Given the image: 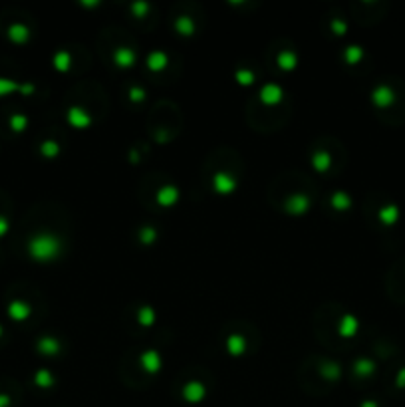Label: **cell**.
<instances>
[{"mask_svg": "<svg viewBox=\"0 0 405 407\" xmlns=\"http://www.w3.org/2000/svg\"><path fill=\"white\" fill-rule=\"evenodd\" d=\"M392 100H394V94H392L388 88H378V90L374 92V102H376L378 105H388Z\"/></svg>", "mask_w": 405, "mask_h": 407, "instance_id": "cell-22", "label": "cell"}, {"mask_svg": "<svg viewBox=\"0 0 405 407\" xmlns=\"http://www.w3.org/2000/svg\"><path fill=\"white\" fill-rule=\"evenodd\" d=\"M0 336H2V326H0Z\"/></svg>", "mask_w": 405, "mask_h": 407, "instance_id": "cell-39", "label": "cell"}, {"mask_svg": "<svg viewBox=\"0 0 405 407\" xmlns=\"http://www.w3.org/2000/svg\"><path fill=\"white\" fill-rule=\"evenodd\" d=\"M234 78H236V82H238L240 86H250V84L254 82V74L248 72V70H240V72H236Z\"/></svg>", "mask_w": 405, "mask_h": 407, "instance_id": "cell-30", "label": "cell"}, {"mask_svg": "<svg viewBox=\"0 0 405 407\" xmlns=\"http://www.w3.org/2000/svg\"><path fill=\"white\" fill-rule=\"evenodd\" d=\"M70 54L68 52H58L56 56H54V66H56V70H60V72H66L68 68H70Z\"/></svg>", "mask_w": 405, "mask_h": 407, "instance_id": "cell-25", "label": "cell"}, {"mask_svg": "<svg viewBox=\"0 0 405 407\" xmlns=\"http://www.w3.org/2000/svg\"><path fill=\"white\" fill-rule=\"evenodd\" d=\"M139 240H141L143 244H151V242H155V240H157V230H155L153 226H145V228L139 232Z\"/></svg>", "mask_w": 405, "mask_h": 407, "instance_id": "cell-27", "label": "cell"}, {"mask_svg": "<svg viewBox=\"0 0 405 407\" xmlns=\"http://www.w3.org/2000/svg\"><path fill=\"white\" fill-rule=\"evenodd\" d=\"M356 330H358V320L354 316H344L340 322V336L352 338V336H356Z\"/></svg>", "mask_w": 405, "mask_h": 407, "instance_id": "cell-16", "label": "cell"}, {"mask_svg": "<svg viewBox=\"0 0 405 407\" xmlns=\"http://www.w3.org/2000/svg\"><path fill=\"white\" fill-rule=\"evenodd\" d=\"M34 382H36V386H40V388H50V386L54 384V380H52V376H50L48 370H38Z\"/></svg>", "mask_w": 405, "mask_h": 407, "instance_id": "cell-26", "label": "cell"}, {"mask_svg": "<svg viewBox=\"0 0 405 407\" xmlns=\"http://www.w3.org/2000/svg\"><path fill=\"white\" fill-rule=\"evenodd\" d=\"M139 362H141V368H143L147 374H157V372L161 370V356H159V352H155V350L143 352L141 358H139Z\"/></svg>", "mask_w": 405, "mask_h": 407, "instance_id": "cell-4", "label": "cell"}, {"mask_svg": "<svg viewBox=\"0 0 405 407\" xmlns=\"http://www.w3.org/2000/svg\"><path fill=\"white\" fill-rule=\"evenodd\" d=\"M28 252L34 260L38 262H50L54 258L60 256L62 252V240L56 236V234H50V232H40V234H34L30 240H28Z\"/></svg>", "mask_w": 405, "mask_h": 407, "instance_id": "cell-1", "label": "cell"}, {"mask_svg": "<svg viewBox=\"0 0 405 407\" xmlns=\"http://www.w3.org/2000/svg\"><path fill=\"white\" fill-rule=\"evenodd\" d=\"M12 92H20V84L10 78H0V96H8Z\"/></svg>", "mask_w": 405, "mask_h": 407, "instance_id": "cell-24", "label": "cell"}, {"mask_svg": "<svg viewBox=\"0 0 405 407\" xmlns=\"http://www.w3.org/2000/svg\"><path fill=\"white\" fill-rule=\"evenodd\" d=\"M308 208H310V199H308L306 195H302V193L292 195V197L286 201V210H288L290 214H304Z\"/></svg>", "mask_w": 405, "mask_h": 407, "instance_id": "cell-7", "label": "cell"}, {"mask_svg": "<svg viewBox=\"0 0 405 407\" xmlns=\"http://www.w3.org/2000/svg\"><path fill=\"white\" fill-rule=\"evenodd\" d=\"M322 374H324L326 378H330V380H336V378L340 376V366H338L336 362L324 364V366H322Z\"/></svg>", "mask_w": 405, "mask_h": 407, "instance_id": "cell-29", "label": "cell"}, {"mask_svg": "<svg viewBox=\"0 0 405 407\" xmlns=\"http://www.w3.org/2000/svg\"><path fill=\"white\" fill-rule=\"evenodd\" d=\"M350 204H352V201L344 191H338L332 195V206L336 210H346V208H350Z\"/></svg>", "mask_w": 405, "mask_h": 407, "instance_id": "cell-20", "label": "cell"}, {"mask_svg": "<svg viewBox=\"0 0 405 407\" xmlns=\"http://www.w3.org/2000/svg\"><path fill=\"white\" fill-rule=\"evenodd\" d=\"M330 165H332V157H330L328 151H318V153H314V157H312V167H314L316 171L324 173V171L330 169Z\"/></svg>", "mask_w": 405, "mask_h": 407, "instance_id": "cell-15", "label": "cell"}, {"mask_svg": "<svg viewBox=\"0 0 405 407\" xmlns=\"http://www.w3.org/2000/svg\"><path fill=\"white\" fill-rule=\"evenodd\" d=\"M183 396H185L187 402H201L204 398V386L199 384V382H191V384L185 386Z\"/></svg>", "mask_w": 405, "mask_h": 407, "instance_id": "cell-14", "label": "cell"}, {"mask_svg": "<svg viewBox=\"0 0 405 407\" xmlns=\"http://www.w3.org/2000/svg\"><path fill=\"white\" fill-rule=\"evenodd\" d=\"M137 322H139L141 326H145V328L153 326V324H155V310H153L151 306H143V308L137 312Z\"/></svg>", "mask_w": 405, "mask_h": 407, "instance_id": "cell-19", "label": "cell"}, {"mask_svg": "<svg viewBox=\"0 0 405 407\" xmlns=\"http://www.w3.org/2000/svg\"><path fill=\"white\" fill-rule=\"evenodd\" d=\"M40 151H42V155L44 157H48V159H54L58 153H60V145L56 143V141H52V139H48V141H44L42 145H40Z\"/></svg>", "mask_w": 405, "mask_h": 407, "instance_id": "cell-23", "label": "cell"}, {"mask_svg": "<svg viewBox=\"0 0 405 407\" xmlns=\"http://www.w3.org/2000/svg\"><path fill=\"white\" fill-rule=\"evenodd\" d=\"M167 64H169V60H167L165 52H151L149 58H147V68L151 72H161V70L167 68Z\"/></svg>", "mask_w": 405, "mask_h": 407, "instance_id": "cell-13", "label": "cell"}, {"mask_svg": "<svg viewBox=\"0 0 405 407\" xmlns=\"http://www.w3.org/2000/svg\"><path fill=\"white\" fill-rule=\"evenodd\" d=\"M30 314H32V308H30V304L24 302V300H12V302L8 304V316H10L12 320H16V322H24Z\"/></svg>", "mask_w": 405, "mask_h": 407, "instance_id": "cell-3", "label": "cell"}, {"mask_svg": "<svg viewBox=\"0 0 405 407\" xmlns=\"http://www.w3.org/2000/svg\"><path fill=\"white\" fill-rule=\"evenodd\" d=\"M296 64H298V58H296L294 52H280V54H278V66H280V70L290 72V70L296 68Z\"/></svg>", "mask_w": 405, "mask_h": 407, "instance_id": "cell-17", "label": "cell"}, {"mask_svg": "<svg viewBox=\"0 0 405 407\" xmlns=\"http://www.w3.org/2000/svg\"><path fill=\"white\" fill-rule=\"evenodd\" d=\"M212 187H214V191L220 193V195H230V193L236 189V179H234L230 173L220 171V173H216V175L212 177Z\"/></svg>", "mask_w": 405, "mask_h": 407, "instance_id": "cell-2", "label": "cell"}, {"mask_svg": "<svg viewBox=\"0 0 405 407\" xmlns=\"http://www.w3.org/2000/svg\"><path fill=\"white\" fill-rule=\"evenodd\" d=\"M362 56H364V52H362V48H358V46L348 48L346 54H344V58H346L348 64H358V60H360Z\"/></svg>", "mask_w": 405, "mask_h": 407, "instance_id": "cell-28", "label": "cell"}, {"mask_svg": "<svg viewBox=\"0 0 405 407\" xmlns=\"http://www.w3.org/2000/svg\"><path fill=\"white\" fill-rule=\"evenodd\" d=\"M68 121H70L74 127H78V129H86V127L92 123V115H90L86 109H82V107H72V109L68 111Z\"/></svg>", "mask_w": 405, "mask_h": 407, "instance_id": "cell-6", "label": "cell"}, {"mask_svg": "<svg viewBox=\"0 0 405 407\" xmlns=\"http://www.w3.org/2000/svg\"><path fill=\"white\" fill-rule=\"evenodd\" d=\"M155 199H157V203L161 204V206H173V204L177 203V199H179V189L175 185H165V187H161L157 191Z\"/></svg>", "mask_w": 405, "mask_h": 407, "instance_id": "cell-8", "label": "cell"}, {"mask_svg": "<svg viewBox=\"0 0 405 407\" xmlns=\"http://www.w3.org/2000/svg\"><path fill=\"white\" fill-rule=\"evenodd\" d=\"M8 228H10L8 218H6V216H0V236H4V234L8 232Z\"/></svg>", "mask_w": 405, "mask_h": 407, "instance_id": "cell-36", "label": "cell"}, {"mask_svg": "<svg viewBox=\"0 0 405 407\" xmlns=\"http://www.w3.org/2000/svg\"><path fill=\"white\" fill-rule=\"evenodd\" d=\"M226 350H228L230 356H242L244 350H246V340L240 334H232L226 340Z\"/></svg>", "mask_w": 405, "mask_h": 407, "instance_id": "cell-12", "label": "cell"}, {"mask_svg": "<svg viewBox=\"0 0 405 407\" xmlns=\"http://www.w3.org/2000/svg\"><path fill=\"white\" fill-rule=\"evenodd\" d=\"M135 52L131 48H117L115 54H113V60L119 68H131L135 64Z\"/></svg>", "mask_w": 405, "mask_h": 407, "instance_id": "cell-9", "label": "cell"}, {"mask_svg": "<svg viewBox=\"0 0 405 407\" xmlns=\"http://www.w3.org/2000/svg\"><path fill=\"white\" fill-rule=\"evenodd\" d=\"M20 94H24V96L34 94V86L32 84H20Z\"/></svg>", "mask_w": 405, "mask_h": 407, "instance_id": "cell-37", "label": "cell"}, {"mask_svg": "<svg viewBox=\"0 0 405 407\" xmlns=\"http://www.w3.org/2000/svg\"><path fill=\"white\" fill-rule=\"evenodd\" d=\"M332 30H334L338 36H342V34L348 30V26H346L344 22H340V20H334V22H332Z\"/></svg>", "mask_w": 405, "mask_h": 407, "instance_id": "cell-35", "label": "cell"}, {"mask_svg": "<svg viewBox=\"0 0 405 407\" xmlns=\"http://www.w3.org/2000/svg\"><path fill=\"white\" fill-rule=\"evenodd\" d=\"M370 372H374V364L372 362H366V360L356 362V374H370Z\"/></svg>", "mask_w": 405, "mask_h": 407, "instance_id": "cell-32", "label": "cell"}, {"mask_svg": "<svg viewBox=\"0 0 405 407\" xmlns=\"http://www.w3.org/2000/svg\"><path fill=\"white\" fill-rule=\"evenodd\" d=\"M131 10H133V14H135V16H139V18H141V16H145V14H147L149 4H147V2H135V4L131 6Z\"/></svg>", "mask_w": 405, "mask_h": 407, "instance_id": "cell-33", "label": "cell"}, {"mask_svg": "<svg viewBox=\"0 0 405 407\" xmlns=\"http://www.w3.org/2000/svg\"><path fill=\"white\" fill-rule=\"evenodd\" d=\"M10 127H12V131H16V133L24 131V129L28 127V117H26L24 113H14V115H10Z\"/></svg>", "mask_w": 405, "mask_h": 407, "instance_id": "cell-21", "label": "cell"}, {"mask_svg": "<svg viewBox=\"0 0 405 407\" xmlns=\"http://www.w3.org/2000/svg\"><path fill=\"white\" fill-rule=\"evenodd\" d=\"M380 216H382V220H384L386 224H392V222L396 220V206H388V208H384V210L380 212Z\"/></svg>", "mask_w": 405, "mask_h": 407, "instance_id": "cell-31", "label": "cell"}, {"mask_svg": "<svg viewBox=\"0 0 405 407\" xmlns=\"http://www.w3.org/2000/svg\"><path fill=\"white\" fill-rule=\"evenodd\" d=\"M129 100L135 102V103H137V102H143V100H145V92L139 90V88H131V90H129Z\"/></svg>", "mask_w": 405, "mask_h": 407, "instance_id": "cell-34", "label": "cell"}, {"mask_svg": "<svg viewBox=\"0 0 405 407\" xmlns=\"http://www.w3.org/2000/svg\"><path fill=\"white\" fill-rule=\"evenodd\" d=\"M60 348H62L60 342L52 336H44L38 340V352L44 356H56V354H60Z\"/></svg>", "mask_w": 405, "mask_h": 407, "instance_id": "cell-10", "label": "cell"}, {"mask_svg": "<svg viewBox=\"0 0 405 407\" xmlns=\"http://www.w3.org/2000/svg\"><path fill=\"white\" fill-rule=\"evenodd\" d=\"M8 38H10L14 44H24V42L30 38V30H28V26L16 22V24H12V26L8 28Z\"/></svg>", "mask_w": 405, "mask_h": 407, "instance_id": "cell-11", "label": "cell"}, {"mask_svg": "<svg viewBox=\"0 0 405 407\" xmlns=\"http://www.w3.org/2000/svg\"><path fill=\"white\" fill-rule=\"evenodd\" d=\"M8 404H10V398L4 396V394H0V407H6Z\"/></svg>", "mask_w": 405, "mask_h": 407, "instance_id": "cell-38", "label": "cell"}, {"mask_svg": "<svg viewBox=\"0 0 405 407\" xmlns=\"http://www.w3.org/2000/svg\"><path fill=\"white\" fill-rule=\"evenodd\" d=\"M260 102L266 105H276L282 102V88L276 84H266L260 90Z\"/></svg>", "mask_w": 405, "mask_h": 407, "instance_id": "cell-5", "label": "cell"}, {"mask_svg": "<svg viewBox=\"0 0 405 407\" xmlns=\"http://www.w3.org/2000/svg\"><path fill=\"white\" fill-rule=\"evenodd\" d=\"M175 28L181 36H191L195 32V22L189 18V16H179L177 22H175Z\"/></svg>", "mask_w": 405, "mask_h": 407, "instance_id": "cell-18", "label": "cell"}]
</instances>
